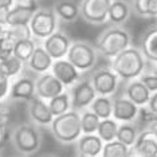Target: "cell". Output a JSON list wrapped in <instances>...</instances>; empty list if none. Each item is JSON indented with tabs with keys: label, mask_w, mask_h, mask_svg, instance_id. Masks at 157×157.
<instances>
[{
	"label": "cell",
	"mask_w": 157,
	"mask_h": 157,
	"mask_svg": "<svg viewBox=\"0 0 157 157\" xmlns=\"http://www.w3.org/2000/svg\"><path fill=\"white\" fill-rule=\"evenodd\" d=\"M110 67L121 81H133L138 79L145 73L146 59L142 55L141 50L137 47H128L120 52L117 56H114L110 63Z\"/></svg>",
	"instance_id": "1"
},
{
	"label": "cell",
	"mask_w": 157,
	"mask_h": 157,
	"mask_svg": "<svg viewBox=\"0 0 157 157\" xmlns=\"http://www.w3.org/2000/svg\"><path fill=\"white\" fill-rule=\"evenodd\" d=\"M132 36L125 28L120 26H114L108 28L99 35L97 42H95V50L98 54L103 55L105 58L113 59L124 50L130 47Z\"/></svg>",
	"instance_id": "2"
},
{
	"label": "cell",
	"mask_w": 157,
	"mask_h": 157,
	"mask_svg": "<svg viewBox=\"0 0 157 157\" xmlns=\"http://www.w3.org/2000/svg\"><path fill=\"white\" fill-rule=\"evenodd\" d=\"M51 132L56 141L60 144H73L77 142L82 136L81 113L70 110L62 116L54 117L51 124Z\"/></svg>",
	"instance_id": "3"
},
{
	"label": "cell",
	"mask_w": 157,
	"mask_h": 157,
	"mask_svg": "<svg viewBox=\"0 0 157 157\" xmlns=\"http://www.w3.org/2000/svg\"><path fill=\"white\" fill-rule=\"evenodd\" d=\"M11 142L16 152L22 155H33L40 148L42 136L34 124L24 122L13 128L11 133Z\"/></svg>",
	"instance_id": "4"
},
{
	"label": "cell",
	"mask_w": 157,
	"mask_h": 157,
	"mask_svg": "<svg viewBox=\"0 0 157 157\" xmlns=\"http://www.w3.org/2000/svg\"><path fill=\"white\" fill-rule=\"evenodd\" d=\"M98 58V51L95 50V46H93L87 42H74L70 46V50L67 52L66 59L70 63H73L77 67L78 71L86 73L94 69Z\"/></svg>",
	"instance_id": "5"
},
{
	"label": "cell",
	"mask_w": 157,
	"mask_h": 157,
	"mask_svg": "<svg viewBox=\"0 0 157 157\" xmlns=\"http://www.w3.org/2000/svg\"><path fill=\"white\" fill-rule=\"evenodd\" d=\"M30 28L33 38L44 40L55 31H58V16L55 15L54 10L38 8L30 22Z\"/></svg>",
	"instance_id": "6"
},
{
	"label": "cell",
	"mask_w": 157,
	"mask_h": 157,
	"mask_svg": "<svg viewBox=\"0 0 157 157\" xmlns=\"http://www.w3.org/2000/svg\"><path fill=\"white\" fill-rule=\"evenodd\" d=\"M91 85L97 95H113L120 85V77L112 70V67H101L93 71L90 75Z\"/></svg>",
	"instance_id": "7"
},
{
	"label": "cell",
	"mask_w": 157,
	"mask_h": 157,
	"mask_svg": "<svg viewBox=\"0 0 157 157\" xmlns=\"http://www.w3.org/2000/svg\"><path fill=\"white\" fill-rule=\"evenodd\" d=\"M71 95V110H86L87 108H90L91 102L97 97V93H95L94 87L91 85L90 77L79 79L71 87L70 90Z\"/></svg>",
	"instance_id": "8"
},
{
	"label": "cell",
	"mask_w": 157,
	"mask_h": 157,
	"mask_svg": "<svg viewBox=\"0 0 157 157\" xmlns=\"http://www.w3.org/2000/svg\"><path fill=\"white\" fill-rule=\"evenodd\" d=\"M113 0H82L81 16L90 24H103L108 22L109 8Z\"/></svg>",
	"instance_id": "9"
},
{
	"label": "cell",
	"mask_w": 157,
	"mask_h": 157,
	"mask_svg": "<svg viewBox=\"0 0 157 157\" xmlns=\"http://www.w3.org/2000/svg\"><path fill=\"white\" fill-rule=\"evenodd\" d=\"M36 6L34 2H28V0H19L13 7L8 10L7 12L3 13L6 23L8 27L11 26H22V24H30L33 19L35 11H36Z\"/></svg>",
	"instance_id": "10"
},
{
	"label": "cell",
	"mask_w": 157,
	"mask_h": 157,
	"mask_svg": "<svg viewBox=\"0 0 157 157\" xmlns=\"http://www.w3.org/2000/svg\"><path fill=\"white\" fill-rule=\"evenodd\" d=\"M35 91H36V97L50 101L51 98L59 95L60 93L65 91V86L56 79V77L51 71L44 74H40L36 81H35Z\"/></svg>",
	"instance_id": "11"
},
{
	"label": "cell",
	"mask_w": 157,
	"mask_h": 157,
	"mask_svg": "<svg viewBox=\"0 0 157 157\" xmlns=\"http://www.w3.org/2000/svg\"><path fill=\"white\" fill-rule=\"evenodd\" d=\"M42 46L44 50L50 54L54 60L58 59H65L67 56V52L70 50L71 40L65 33L62 31H55L52 35H50L48 38H46L42 42Z\"/></svg>",
	"instance_id": "12"
},
{
	"label": "cell",
	"mask_w": 157,
	"mask_h": 157,
	"mask_svg": "<svg viewBox=\"0 0 157 157\" xmlns=\"http://www.w3.org/2000/svg\"><path fill=\"white\" fill-rule=\"evenodd\" d=\"M51 73L54 74L56 79L65 87L74 86L81 78V71H78L77 67L73 63H70L66 58L54 60L51 67Z\"/></svg>",
	"instance_id": "13"
},
{
	"label": "cell",
	"mask_w": 157,
	"mask_h": 157,
	"mask_svg": "<svg viewBox=\"0 0 157 157\" xmlns=\"http://www.w3.org/2000/svg\"><path fill=\"white\" fill-rule=\"evenodd\" d=\"M138 113L140 108L125 95L113 99V118L117 122H134L138 118Z\"/></svg>",
	"instance_id": "14"
},
{
	"label": "cell",
	"mask_w": 157,
	"mask_h": 157,
	"mask_svg": "<svg viewBox=\"0 0 157 157\" xmlns=\"http://www.w3.org/2000/svg\"><path fill=\"white\" fill-rule=\"evenodd\" d=\"M28 114H30L31 121L35 125H40V126L51 125L52 120H54V116L50 110L48 102L39 97H35L28 102Z\"/></svg>",
	"instance_id": "15"
},
{
	"label": "cell",
	"mask_w": 157,
	"mask_h": 157,
	"mask_svg": "<svg viewBox=\"0 0 157 157\" xmlns=\"http://www.w3.org/2000/svg\"><path fill=\"white\" fill-rule=\"evenodd\" d=\"M36 97L35 91V81L28 77H20L11 83V90H10V98L16 99V101H27Z\"/></svg>",
	"instance_id": "16"
},
{
	"label": "cell",
	"mask_w": 157,
	"mask_h": 157,
	"mask_svg": "<svg viewBox=\"0 0 157 157\" xmlns=\"http://www.w3.org/2000/svg\"><path fill=\"white\" fill-rule=\"evenodd\" d=\"M103 142L101 137L95 134H82L77 141V153L85 156L98 157L101 156L103 149Z\"/></svg>",
	"instance_id": "17"
},
{
	"label": "cell",
	"mask_w": 157,
	"mask_h": 157,
	"mask_svg": "<svg viewBox=\"0 0 157 157\" xmlns=\"http://www.w3.org/2000/svg\"><path fill=\"white\" fill-rule=\"evenodd\" d=\"M124 94L133 103H136L138 108H142V106L148 105L152 93L148 90V87L140 79H133V81H129V83L126 85Z\"/></svg>",
	"instance_id": "18"
},
{
	"label": "cell",
	"mask_w": 157,
	"mask_h": 157,
	"mask_svg": "<svg viewBox=\"0 0 157 157\" xmlns=\"http://www.w3.org/2000/svg\"><path fill=\"white\" fill-rule=\"evenodd\" d=\"M52 10L58 16V19L66 23L75 22L81 16V6L75 0H58L55 2Z\"/></svg>",
	"instance_id": "19"
},
{
	"label": "cell",
	"mask_w": 157,
	"mask_h": 157,
	"mask_svg": "<svg viewBox=\"0 0 157 157\" xmlns=\"http://www.w3.org/2000/svg\"><path fill=\"white\" fill-rule=\"evenodd\" d=\"M52 63H54V59L50 56V54L44 50L43 46H36L33 56L30 58V60L27 62V66L30 67L31 71L36 74H44L51 71Z\"/></svg>",
	"instance_id": "20"
},
{
	"label": "cell",
	"mask_w": 157,
	"mask_h": 157,
	"mask_svg": "<svg viewBox=\"0 0 157 157\" xmlns=\"http://www.w3.org/2000/svg\"><path fill=\"white\" fill-rule=\"evenodd\" d=\"M140 50L148 62L157 63V26L148 28L144 33L141 38Z\"/></svg>",
	"instance_id": "21"
},
{
	"label": "cell",
	"mask_w": 157,
	"mask_h": 157,
	"mask_svg": "<svg viewBox=\"0 0 157 157\" xmlns=\"http://www.w3.org/2000/svg\"><path fill=\"white\" fill-rule=\"evenodd\" d=\"M130 6L126 0H113L109 8L108 22L113 26H121L129 19Z\"/></svg>",
	"instance_id": "22"
},
{
	"label": "cell",
	"mask_w": 157,
	"mask_h": 157,
	"mask_svg": "<svg viewBox=\"0 0 157 157\" xmlns=\"http://www.w3.org/2000/svg\"><path fill=\"white\" fill-rule=\"evenodd\" d=\"M134 146L141 152L144 157L157 156V136H155L148 129L142 130L137 137Z\"/></svg>",
	"instance_id": "23"
},
{
	"label": "cell",
	"mask_w": 157,
	"mask_h": 157,
	"mask_svg": "<svg viewBox=\"0 0 157 157\" xmlns=\"http://www.w3.org/2000/svg\"><path fill=\"white\" fill-rule=\"evenodd\" d=\"M90 110L94 112L101 120L112 118L113 117V98L108 95H97L91 102Z\"/></svg>",
	"instance_id": "24"
},
{
	"label": "cell",
	"mask_w": 157,
	"mask_h": 157,
	"mask_svg": "<svg viewBox=\"0 0 157 157\" xmlns=\"http://www.w3.org/2000/svg\"><path fill=\"white\" fill-rule=\"evenodd\" d=\"M48 102V106H50V110H51L52 116L54 117H58V116H62L67 112L71 110V95H70V91H63L60 93L59 95L51 98Z\"/></svg>",
	"instance_id": "25"
},
{
	"label": "cell",
	"mask_w": 157,
	"mask_h": 157,
	"mask_svg": "<svg viewBox=\"0 0 157 157\" xmlns=\"http://www.w3.org/2000/svg\"><path fill=\"white\" fill-rule=\"evenodd\" d=\"M138 134H140L138 129L136 128V125H133V122H124L120 124L116 140H118L126 146H133L137 141Z\"/></svg>",
	"instance_id": "26"
},
{
	"label": "cell",
	"mask_w": 157,
	"mask_h": 157,
	"mask_svg": "<svg viewBox=\"0 0 157 157\" xmlns=\"http://www.w3.org/2000/svg\"><path fill=\"white\" fill-rule=\"evenodd\" d=\"M120 122H117L114 118H106L101 120L97 130V134L101 137L103 142H110L117 138V132H118Z\"/></svg>",
	"instance_id": "27"
},
{
	"label": "cell",
	"mask_w": 157,
	"mask_h": 157,
	"mask_svg": "<svg viewBox=\"0 0 157 157\" xmlns=\"http://www.w3.org/2000/svg\"><path fill=\"white\" fill-rule=\"evenodd\" d=\"M35 48H36V43H35V40L33 38L15 42V46H13V55H15L16 58H19L22 62L27 63L31 56H33Z\"/></svg>",
	"instance_id": "28"
},
{
	"label": "cell",
	"mask_w": 157,
	"mask_h": 157,
	"mask_svg": "<svg viewBox=\"0 0 157 157\" xmlns=\"http://www.w3.org/2000/svg\"><path fill=\"white\" fill-rule=\"evenodd\" d=\"M24 69V62H22L19 58H16L15 55L10 56L4 60H0V73L4 74L6 77H8L10 79L16 75H19Z\"/></svg>",
	"instance_id": "29"
},
{
	"label": "cell",
	"mask_w": 157,
	"mask_h": 157,
	"mask_svg": "<svg viewBox=\"0 0 157 157\" xmlns=\"http://www.w3.org/2000/svg\"><path fill=\"white\" fill-rule=\"evenodd\" d=\"M101 118L91 110H83L81 113V128L82 134H95L98 130Z\"/></svg>",
	"instance_id": "30"
},
{
	"label": "cell",
	"mask_w": 157,
	"mask_h": 157,
	"mask_svg": "<svg viewBox=\"0 0 157 157\" xmlns=\"http://www.w3.org/2000/svg\"><path fill=\"white\" fill-rule=\"evenodd\" d=\"M129 146H126L118 140H114L103 144L101 157H128Z\"/></svg>",
	"instance_id": "31"
},
{
	"label": "cell",
	"mask_w": 157,
	"mask_h": 157,
	"mask_svg": "<svg viewBox=\"0 0 157 157\" xmlns=\"http://www.w3.org/2000/svg\"><path fill=\"white\" fill-rule=\"evenodd\" d=\"M7 36H10L13 42L24 40V39H31L33 33H31L30 24H22V26H11L7 28Z\"/></svg>",
	"instance_id": "32"
},
{
	"label": "cell",
	"mask_w": 157,
	"mask_h": 157,
	"mask_svg": "<svg viewBox=\"0 0 157 157\" xmlns=\"http://www.w3.org/2000/svg\"><path fill=\"white\" fill-rule=\"evenodd\" d=\"M13 46L15 42L10 36L7 35L0 36V60H4L13 55Z\"/></svg>",
	"instance_id": "33"
},
{
	"label": "cell",
	"mask_w": 157,
	"mask_h": 157,
	"mask_svg": "<svg viewBox=\"0 0 157 157\" xmlns=\"http://www.w3.org/2000/svg\"><path fill=\"white\" fill-rule=\"evenodd\" d=\"M138 79L148 87V90L151 93L157 91V77L153 73H144Z\"/></svg>",
	"instance_id": "34"
},
{
	"label": "cell",
	"mask_w": 157,
	"mask_h": 157,
	"mask_svg": "<svg viewBox=\"0 0 157 157\" xmlns=\"http://www.w3.org/2000/svg\"><path fill=\"white\" fill-rule=\"evenodd\" d=\"M7 124H8V113L4 109H0V146L7 140Z\"/></svg>",
	"instance_id": "35"
},
{
	"label": "cell",
	"mask_w": 157,
	"mask_h": 157,
	"mask_svg": "<svg viewBox=\"0 0 157 157\" xmlns=\"http://www.w3.org/2000/svg\"><path fill=\"white\" fill-rule=\"evenodd\" d=\"M132 8L136 15L148 17V0H132Z\"/></svg>",
	"instance_id": "36"
},
{
	"label": "cell",
	"mask_w": 157,
	"mask_h": 157,
	"mask_svg": "<svg viewBox=\"0 0 157 157\" xmlns=\"http://www.w3.org/2000/svg\"><path fill=\"white\" fill-rule=\"evenodd\" d=\"M10 90H11L10 78L0 73V101H3V99L10 94Z\"/></svg>",
	"instance_id": "37"
},
{
	"label": "cell",
	"mask_w": 157,
	"mask_h": 157,
	"mask_svg": "<svg viewBox=\"0 0 157 157\" xmlns=\"http://www.w3.org/2000/svg\"><path fill=\"white\" fill-rule=\"evenodd\" d=\"M19 0H0V13H4L8 11L11 7H13Z\"/></svg>",
	"instance_id": "38"
},
{
	"label": "cell",
	"mask_w": 157,
	"mask_h": 157,
	"mask_svg": "<svg viewBox=\"0 0 157 157\" xmlns=\"http://www.w3.org/2000/svg\"><path fill=\"white\" fill-rule=\"evenodd\" d=\"M148 17H157V0H148Z\"/></svg>",
	"instance_id": "39"
},
{
	"label": "cell",
	"mask_w": 157,
	"mask_h": 157,
	"mask_svg": "<svg viewBox=\"0 0 157 157\" xmlns=\"http://www.w3.org/2000/svg\"><path fill=\"white\" fill-rule=\"evenodd\" d=\"M146 106H148V108L157 116V91L152 93L151 99H149V102H148V105H146Z\"/></svg>",
	"instance_id": "40"
},
{
	"label": "cell",
	"mask_w": 157,
	"mask_h": 157,
	"mask_svg": "<svg viewBox=\"0 0 157 157\" xmlns=\"http://www.w3.org/2000/svg\"><path fill=\"white\" fill-rule=\"evenodd\" d=\"M128 157H144V156H142L141 152L133 145V146H129V151H128Z\"/></svg>",
	"instance_id": "41"
},
{
	"label": "cell",
	"mask_w": 157,
	"mask_h": 157,
	"mask_svg": "<svg viewBox=\"0 0 157 157\" xmlns=\"http://www.w3.org/2000/svg\"><path fill=\"white\" fill-rule=\"evenodd\" d=\"M7 28H8V26H7L4 17H3V15L0 16V36H3V35H6L7 33Z\"/></svg>",
	"instance_id": "42"
},
{
	"label": "cell",
	"mask_w": 157,
	"mask_h": 157,
	"mask_svg": "<svg viewBox=\"0 0 157 157\" xmlns=\"http://www.w3.org/2000/svg\"><path fill=\"white\" fill-rule=\"evenodd\" d=\"M146 129H148L149 132H152L155 136H157V120L152 121V122H149L148 125H146Z\"/></svg>",
	"instance_id": "43"
},
{
	"label": "cell",
	"mask_w": 157,
	"mask_h": 157,
	"mask_svg": "<svg viewBox=\"0 0 157 157\" xmlns=\"http://www.w3.org/2000/svg\"><path fill=\"white\" fill-rule=\"evenodd\" d=\"M40 157H58V156H56V155H43Z\"/></svg>",
	"instance_id": "44"
},
{
	"label": "cell",
	"mask_w": 157,
	"mask_h": 157,
	"mask_svg": "<svg viewBox=\"0 0 157 157\" xmlns=\"http://www.w3.org/2000/svg\"><path fill=\"white\" fill-rule=\"evenodd\" d=\"M75 157H91V156H85V155H79V153H77ZM99 157V156H98Z\"/></svg>",
	"instance_id": "45"
},
{
	"label": "cell",
	"mask_w": 157,
	"mask_h": 157,
	"mask_svg": "<svg viewBox=\"0 0 157 157\" xmlns=\"http://www.w3.org/2000/svg\"><path fill=\"white\" fill-rule=\"evenodd\" d=\"M152 73H153V74H155V75L157 77V67H156V69H155V70H153V71H152Z\"/></svg>",
	"instance_id": "46"
},
{
	"label": "cell",
	"mask_w": 157,
	"mask_h": 157,
	"mask_svg": "<svg viewBox=\"0 0 157 157\" xmlns=\"http://www.w3.org/2000/svg\"><path fill=\"white\" fill-rule=\"evenodd\" d=\"M3 108V105H2V101H0V109H2Z\"/></svg>",
	"instance_id": "47"
},
{
	"label": "cell",
	"mask_w": 157,
	"mask_h": 157,
	"mask_svg": "<svg viewBox=\"0 0 157 157\" xmlns=\"http://www.w3.org/2000/svg\"><path fill=\"white\" fill-rule=\"evenodd\" d=\"M155 19H156V26H157V17H155Z\"/></svg>",
	"instance_id": "48"
},
{
	"label": "cell",
	"mask_w": 157,
	"mask_h": 157,
	"mask_svg": "<svg viewBox=\"0 0 157 157\" xmlns=\"http://www.w3.org/2000/svg\"><path fill=\"white\" fill-rule=\"evenodd\" d=\"M28 2H34V0H28Z\"/></svg>",
	"instance_id": "49"
},
{
	"label": "cell",
	"mask_w": 157,
	"mask_h": 157,
	"mask_svg": "<svg viewBox=\"0 0 157 157\" xmlns=\"http://www.w3.org/2000/svg\"><path fill=\"white\" fill-rule=\"evenodd\" d=\"M155 157H157V156H155Z\"/></svg>",
	"instance_id": "50"
}]
</instances>
